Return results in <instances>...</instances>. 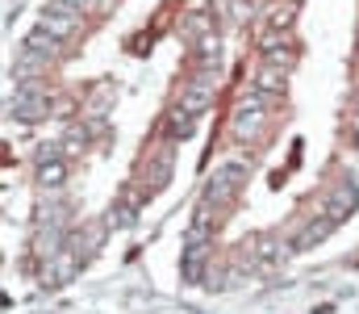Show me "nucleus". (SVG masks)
<instances>
[{"label":"nucleus","instance_id":"1","mask_svg":"<svg viewBox=\"0 0 359 314\" xmlns=\"http://www.w3.org/2000/svg\"><path fill=\"white\" fill-rule=\"evenodd\" d=\"M243 181H247V168H243V164H230V168L213 172V181H209V189H205V206L222 218V209L234 206V197H238Z\"/></svg>","mask_w":359,"mask_h":314},{"label":"nucleus","instance_id":"2","mask_svg":"<svg viewBox=\"0 0 359 314\" xmlns=\"http://www.w3.org/2000/svg\"><path fill=\"white\" fill-rule=\"evenodd\" d=\"M213 97H217V72L201 67V72L184 84V93H180V109L196 117V113H205V109L213 105Z\"/></svg>","mask_w":359,"mask_h":314},{"label":"nucleus","instance_id":"3","mask_svg":"<svg viewBox=\"0 0 359 314\" xmlns=\"http://www.w3.org/2000/svg\"><path fill=\"white\" fill-rule=\"evenodd\" d=\"M264 122H268V101H264V93H247L238 109H234V134L238 138H255L259 130H264Z\"/></svg>","mask_w":359,"mask_h":314},{"label":"nucleus","instance_id":"4","mask_svg":"<svg viewBox=\"0 0 359 314\" xmlns=\"http://www.w3.org/2000/svg\"><path fill=\"white\" fill-rule=\"evenodd\" d=\"M38 30H42V34H50V38H59V42H63V38H72V34L80 30V8L59 4V0H55V4L42 13V25H38Z\"/></svg>","mask_w":359,"mask_h":314},{"label":"nucleus","instance_id":"5","mask_svg":"<svg viewBox=\"0 0 359 314\" xmlns=\"http://www.w3.org/2000/svg\"><path fill=\"white\" fill-rule=\"evenodd\" d=\"M355 206H359V189L343 181V185H334V189H330V197H326L322 214H326V218H330V222L339 226L343 218H351V209H355Z\"/></svg>","mask_w":359,"mask_h":314},{"label":"nucleus","instance_id":"6","mask_svg":"<svg viewBox=\"0 0 359 314\" xmlns=\"http://www.w3.org/2000/svg\"><path fill=\"white\" fill-rule=\"evenodd\" d=\"M76 268H80V256L76 251H50V260L42 268V285H63Z\"/></svg>","mask_w":359,"mask_h":314},{"label":"nucleus","instance_id":"7","mask_svg":"<svg viewBox=\"0 0 359 314\" xmlns=\"http://www.w3.org/2000/svg\"><path fill=\"white\" fill-rule=\"evenodd\" d=\"M13 113H17V117H25V122L42 117V113H46V89H21V93H17V101H13Z\"/></svg>","mask_w":359,"mask_h":314},{"label":"nucleus","instance_id":"8","mask_svg":"<svg viewBox=\"0 0 359 314\" xmlns=\"http://www.w3.org/2000/svg\"><path fill=\"white\" fill-rule=\"evenodd\" d=\"M168 176H172V147H159L155 159L147 164V185H151V189H163Z\"/></svg>","mask_w":359,"mask_h":314},{"label":"nucleus","instance_id":"9","mask_svg":"<svg viewBox=\"0 0 359 314\" xmlns=\"http://www.w3.org/2000/svg\"><path fill=\"white\" fill-rule=\"evenodd\" d=\"M284 67H276V63H264L259 67V76H255V93H264V97H271V93H280L284 89Z\"/></svg>","mask_w":359,"mask_h":314},{"label":"nucleus","instance_id":"10","mask_svg":"<svg viewBox=\"0 0 359 314\" xmlns=\"http://www.w3.org/2000/svg\"><path fill=\"white\" fill-rule=\"evenodd\" d=\"M330 230H334V222H330V218L322 214L318 222H309V226H305V230L297 235V243H292V247H313V243H322V239H326Z\"/></svg>","mask_w":359,"mask_h":314},{"label":"nucleus","instance_id":"11","mask_svg":"<svg viewBox=\"0 0 359 314\" xmlns=\"http://www.w3.org/2000/svg\"><path fill=\"white\" fill-rule=\"evenodd\" d=\"M292 13H297V0H284V4L276 0V4H271V13H268L271 30H288V25H292Z\"/></svg>","mask_w":359,"mask_h":314},{"label":"nucleus","instance_id":"12","mask_svg":"<svg viewBox=\"0 0 359 314\" xmlns=\"http://www.w3.org/2000/svg\"><path fill=\"white\" fill-rule=\"evenodd\" d=\"M63 176H67V168H63L59 159H50V164H42V168H38V181H42L46 189H59V185H63Z\"/></svg>","mask_w":359,"mask_h":314},{"label":"nucleus","instance_id":"13","mask_svg":"<svg viewBox=\"0 0 359 314\" xmlns=\"http://www.w3.org/2000/svg\"><path fill=\"white\" fill-rule=\"evenodd\" d=\"M168 130H172V134H180V138H184V134H192V113H184V109H172V117H168Z\"/></svg>","mask_w":359,"mask_h":314},{"label":"nucleus","instance_id":"14","mask_svg":"<svg viewBox=\"0 0 359 314\" xmlns=\"http://www.w3.org/2000/svg\"><path fill=\"white\" fill-rule=\"evenodd\" d=\"M59 4H72V8H88V0H59Z\"/></svg>","mask_w":359,"mask_h":314},{"label":"nucleus","instance_id":"15","mask_svg":"<svg viewBox=\"0 0 359 314\" xmlns=\"http://www.w3.org/2000/svg\"><path fill=\"white\" fill-rule=\"evenodd\" d=\"M355 101H359V80H355Z\"/></svg>","mask_w":359,"mask_h":314}]
</instances>
